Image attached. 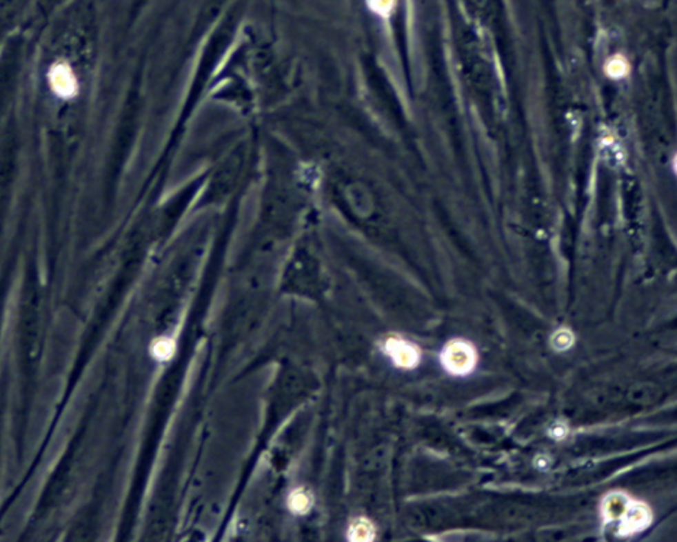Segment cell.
<instances>
[{
  "label": "cell",
  "instance_id": "obj_1",
  "mask_svg": "<svg viewBox=\"0 0 677 542\" xmlns=\"http://www.w3.org/2000/svg\"><path fill=\"white\" fill-rule=\"evenodd\" d=\"M478 354L476 348L464 339H454L441 352L442 368L455 377L469 375L477 368Z\"/></svg>",
  "mask_w": 677,
  "mask_h": 542
},
{
  "label": "cell",
  "instance_id": "obj_2",
  "mask_svg": "<svg viewBox=\"0 0 677 542\" xmlns=\"http://www.w3.org/2000/svg\"><path fill=\"white\" fill-rule=\"evenodd\" d=\"M615 522H618L616 534L619 536H634L644 532L651 525L653 510L644 501L628 496Z\"/></svg>",
  "mask_w": 677,
  "mask_h": 542
},
{
  "label": "cell",
  "instance_id": "obj_3",
  "mask_svg": "<svg viewBox=\"0 0 677 542\" xmlns=\"http://www.w3.org/2000/svg\"><path fill=\"white\" fill-rule=\"evenodd\" d=\"M384 352L392 363L401 370H414L422 358L421 349L400 336L388 337L384 343Z\"/></svg>",
  "mask_w": 677,
  "mask_h": 542
},
{
  "label": "cell",
  "instance_id": "obj_4",
  "mask_svg": "<svg viewBox=\"0 0 677 542\" xmlns=\"http://www.w3.org/2000/svg\"><path fill=\"white\" fill-rule=\"evenodd\" d=\"M48 82L57 97L63 99L73 98L77 92V79L67 63H56L51 67Z\"/></svg>",
  "mask_w": 677,
  "mask_h": 542
},
{
  "label": "cell",
  "instance_id": "obj_5",
  "mask_svg": "<svg viewBox=\"0 0 677 542\" xmlns=\"http://www.w3.org/2000/svg\"><path fill=\"white\" fill-rule=\"evenodd\" d=\"M347 538L354 542H370L375 538V530L368 519L359 518L350 523Z\"/></svg>",
  "mask_w": 677,
  "mask_h": 542
},
{
  "label": "cell",
  "instance_id": "obj_6",
  "mask_svg": "<svg viewBox=\"0 0 677 542\" xmlns=\"http://www.w3.org/2000/svg\"><path fill=\"white\" fill-rule=\"evenodd\" d=\"M288 508L294 513H307L311 508L310 494L303 489L294 490L288 497Z\"/></svg>",
  "mask_w": 677,
  "mask_h": 542
},
{
  "label": "cell",
  "instance_id": "obj_7",
  "mask_svg": "<svg viewBox=\"0 0 677 542\" xmlns=\"http://www.w3.org/2000/svg\"><path fill=\"white\" fill-rule=\"evenodd\" d=\"M551 345L555 350H567L574 345V334L572 330H568L565 328L560 329L558 332H555L554 336L551 337Z\"/></svg>",
  "mask_w": 677,
  "mask_h": 542
},
{
  "label": "cell",
  "instance_id": "obj_8",
  "mask_svg": "<svg viewBox=\"0 0 677 542\" xmlns=\"http://www.w3.org/2000/svg\"><path fill=\"white\" fill-rule=\"evenodd\" d=\"M174 342L170 341V339H161V341H159L154 346V355L159 358V359H169L172 358V355L174 354Z\"/></svg>",
  "mask_w": 677,
  "mask_h": 542
}]
</instances>
